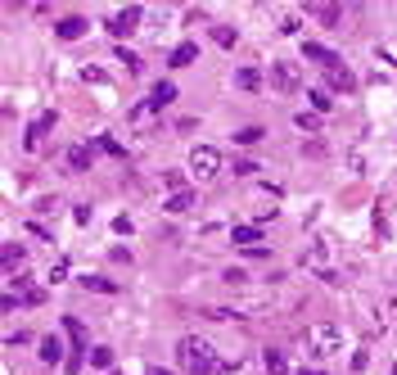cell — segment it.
Masks as SVG:
<instances>
[{
    "label": "cell",
    "mask_w": 397,
    "mask_h": 375,
    "mask_svg": "<svg viewBox=\"0 0 397 375\" xmlns=\"http://www.w3.org/2000/svg\"><path fill=\"white\" fill-rule=\"evenodd\" d=\"M177 366L181 371H194V375H226V371H235L240 366V357H213V348H208L203 339H194V335H185V339L177 344Z\"/></svg>",
    "instance_id": "cell-1"
},
{
    "label": "cell",
    "mask_w": 397,
    "mask_h": 375,
    "mask_svg": "<svg viewBox=\"0 0 397 375\" xmlns=\"http://www.w3.org/2000/svg\"><path fill=\"white\" fill-rule=\"evenodd\" d=\"M307 344H312L316 357H334V353H343L347 335H343V326H334V321H316V326L307 330Z\"/></svg>",
    "instance_id": "cell-2"
},
{
    "label": "cell",
    "mask_w": 397,
    "mask_h": 375,
    "mask_svg": "<svg viewBox=\"0 0 397 375\" xmlns=\"http://www.w3.org/2000/svg\"><path fill=\"white\" fill-rule=\"evenodd\" d=\"M185 172H190V177L194 181H217L221 177V154H217V149L213 145H194L190 149V163H185Z\"/></svg>",
    "instance_id": "cell-3"
},
{
    "label": "cell",
    "mask_w": 397,
    "mask_h": 375,
    "mask_svg": "<svg viewBox=\"0 0 397 375\" xmlns=\"http://www.w3.org/2000/svg\"><path fill=\"white\" fill-rule=\"evenodd\" d=\"M267 82H271V91H280V95H293L298 86H303V72H298L293 59H271V68H267Z\"/></svg>",
    "instance_id": "cell-4"
},
{
    "label": "cell",
    "mask_w": 397,
    "mask_h": 375,
    "mask_svg": "<svg viewBox=\"0 0 397 375\" xmlns=\"http://www.w3.org/2000/svg\"><path fill=\"white\" fill-rule=\"evenodd\" d=\"M140 14H145V9H118V14H113V23H108V32H113V36H131L135 32V23H140Z\"/></svg>",
    "instance_id": "cell-5"
},
{
    "label": "cell",
    "mask_w": 397,
    "mask_h": 375,
    "mask_svg": "<svg viewBox=\"0 0 397 375\" xmlns=\"http://www.w3.org/2000/svg\"><path fill=\"white\" fill-rule=\"evenodd\" d=\"M45 362V366H59V362H64V339H59V335H45L41 339V353H36Z\"/></svg>",
    "instance_id": "cell-6"
},
{
    "label": "cell",
    "mask_w": 397,
    "mask_h": 375,
    "mask_svg": "<svg viewBox=\"0 0 397 375\" xmlns=\"http://www.w3.org/2000/svg\"><path fill=\"white\" fill-rule=\"evenodd\" d=\"M303 55H307V59H316L320 68H339V59H334L325 45H316V41H303Z\"/></svg>",
    "instance_id": "cell-7"
},
{
    "label": "cell",
    "mask_w": 397,
    "mask_h": 375,
    "mask_svg": "<svg viewBox=\"0 0 397 375\" xmlns=\"http://www.w3.org/2000/svg\"><path fill=\"white\" fill-rule=\"evenodd\" d=\"M262 366H267V375H289V362H284L280 348H267V353H262Z\"/></svg>",
    "instance_id": "cell-8"
},
{
    "label": "cell",
    "mask_w": 397,
    "mask_h": 375,
    "mask_svg": "<svg viewBox=\"0 0 397 375\" xmlns=\"http://www.w3.org/2000/svg\"><path fill=\"white\" fill-rule=\"evenodd\" d=\"M172 99H177V86H172V82H158L154 95H149V109H167Z\"/></svg>",
    "instance_id": "cell-9"
},
{
    "label": "cell",
    "mask_w": 397,
    "mask_h": 375,
    "mask_svg": "<svg viewBox=\"0 0 397 375\" xmlns=\"http://www.w3.org/2000/svg\"><path fill=\"white\" fill-rule=\"evenodd\" d=\"M28 262V244H5V276H14V267Z\"/></svg>",
    "instance_id": "cell-10"
},
{
    "label": "cell",
    "mask_w": 397,
    "mask_h": 375,
    "mask_svg": "<svg viewBox=\"0 0 397 375\" xmlns=\"http://www.w3.org/2000/svg\"><path fill=\"white\" fill-rule=\"evenodd\" d=\"M194 59H198V45H194V41H185V45L172 50V68H190Z\"/></svg>",
    "instance_id": "cell-11"
},
{
    "label": "cell",
    "mask_w": 397,
    "mask_h": 375,
    "mask_svg": "<svg viewBox=\"0 0 397 375\" xmlns=\"http://www.w3.org/2000/svg\"><path fill=\"white\" fill-rule=\"evenodd\" d=\"M163 208L172 212V217H185V212H190V208H194V195H190V190H181V195H172V199H167V204H163Z\"/></svg>",
    "instance_id": "cell-12"
},
{
    "label": "cell",
    "mask_w": 397,
    "mask_h": 375,
    "mask_svg": "<svg viewBox=\"0 0 397 375\" xmlns=\"http://www.w3.org/2000/svg\"><path fill=\"white\" fill-rule=\"evenodd\" d=\"M230 240H235V244H244V249H257V240H262V227H235V231H230Z\"/></svg>",
    "instance_id": "cell-13"
},
{
    "label": "cell",
    "mask_w": 397,
    "mask_h": 375,
    "mask_svg": "<svg viewBox=\"0 0 397 375\" xmlns=\"http://www.w3.org/2000/svg\"><path fill=\"white\" fill-rule=\"evenodd\" d=\"M375 59H384L388 68H397V36H384V41H375Z\"/></svg>",
    "instance_id": "cell-14"
},
{
    "label": "cell",
    "mask_w": 397,
    "mask_h": 375,
    "mask_svg": "<svg viewBox=\"0 0 397 375\" xmlns=\"http://www.w3.org/2000/svg\"><path fill=\"white\" fill-rule=\"evenodd\" d=\"M235 86H240V91H257V86H262V72H257V68H240V72H235Z\"/></svg>",
    "instance_id": "cell-15"
},
{
    "label": "cell",
    "mask_w": 397,
    "mask_h": 375,
    "mask_svg": "<svg viewBox=\"0 0 397 375\" xmlns=\"http://www.w3.org/2000/svg\"><path fill=\"white\" fill-rule=\"evenodd\" d=\"M68 168H72V172H86V168H91V149H86V145H72V149H68Z\"/></svg>",
    "instance_id": "cell-16"
},
{
    "label": "cell",
    "mask_w": 397,
    "mask_h": 375,
    "mask_svg": "<svg viewBox=\"0 0 397 375\" xmlns=\"http://www.w3.org/2000/svg\"><path fill=\"white\" fill-rule=\"evenodd\" d=\"M330 86L334 91H357V77L347 68H330Z\"/></svg>",
    "instance_id": "cell-17"
},
{
    "label": "cell",
    "mask_w": 397,
    "mask_h": 375,
    "mask_svg": "<svg viewBox=\"0 0 397 375\" xmlns=\"http://www.w3.org/2000/svg\"><path fill=\"white\" fill-rule=\"evenodd\" d=\"M77 285H82V290H95V294H118V285L104 281V276H82Z\"/></svg>",
    "instance_id": "cell-18"
},
{
    "label": "cell",
    "mask_w": 397,
    "mask_h": 375,
    "mask_svg": "<svg viewBox=\"0 0 397 375\" xmlns=\"http://www.w3.org/2000/svg\"><path fill=\"white\" fill-rule=\"evenodd\" d=\"M59 36H64V41H77V36L86 32V18H64V23H59V28H55Z\"/></svg>",
    "instance_id": "cell-19"
},
{
    "label": "cell",
    "mask_w": 397,
    "mask_h": 375,
    "mask_svg": "<svg viewBox=\"0 0 397 375\" xmlns=\"http://www.w3.org/2000/svg\"><path fill=\"white\" fill-rule=\"evenodd\" d=\"M293 127L307 136H320V114H293Z\"/></svg>",
    "instance_id": "cell-20"
},
{
    "label": "cell",
    "mask_w": 397,
    "mask_h": 375,
    "mask_svg": "<svg viewBox=\"0 0 397 375\" xmlns=\"http://www.w3.org/2000/svg\"><path fill=\"white\" fill-rule=\"evenodd\" d=\"M262 127H240V131H235V145H257V141H262Z\"/></svg>",
    "instance_id": "cell-21"
},
{
    "label": "cell",
    "mask_w": 397,
    "mask_h": 375,
    "mask_svg": "<svg viewBox=\"0 0 397 375\" xmlns=\"http://www.w3.org/2000/svg\"><path fill=\"white\" fill-rule=\"evenodd\" d=\"M118 64L135 77V72H140V55H135V50H118Z\"/></svg>",
    "instance_id": "cell-22"
},
{
    "label": "cell",
    "mask_w": 397,
    "mask_h": 375,
    "mask_svg": "<svg viewBox=\"0 0 397 375\" xmlns=\"http://www.w3.org/2000/svg\"><path fill=\"white\" fill-rule=\"evenodd\" d=\"M91 366H113V348H91Z\"/></svg>",
    "instance_id": "cell-23"
},
{
    "label": "cell",
    "mask_w": 397,
    "mask_h": 375,
    "mask_svg": "<svg viewBox=\"0 0 397 375\" xmlns=\"http://www.w3.org/2000/svg\"><path fill=\"white\" fill-rule=\"evenodd\" d=\"M213 41H217V45H226V50H230V45H235V32L226 28V23H213Z\"/></svg>",
    "instance_id": "cell-24"
},
{
    "label": "cell",
    "mask_w": 397,
    "mask_h": 375,
    "mask_svg": "<svg viewBox=\"0 0 397 375\" xmlns=\"http://www.w3.org/2000/svg\"><path fill=\"white\" fill-rule=\"evenodd\" d=\"M307 99L316 104V114H330V104H334V99H330V91H307Z\"/></svg>",
    "instance_id": "cell-25"
},
{
    "label": "cell",
    "mask_w": 397,
    "mask_h": 375,
    "mask_svg": "<svg viewBox=\"0 0 397 375\" xmlns=\"http://www.w3.org/2000/svg\"><path fill=\"white\" fill-rule=\"evenodd\" d=\"M298 28H303V18H298V14H284V18H280V32H284V36H298Z\"/></svg>",
    "instance_id": "cell-26"
},
{
    "label": "cell",
    "mask_w": 397,
    "mask_h": 375,
    "mask_svg": "<svg viewBox=\"0 0 397 375\" xmlns=\"http://www.w3.org/2000/svg\"><path fill=\"white\" fill-rule=\"evenodd\" d=\"M64 276H68V262H55V267H50V285H64Z\"/></svg>",
    "instance_id": "cell-27"
},
{
    "label": "cell",
    "mask_w": 397,
    "mask_h": 375,
    "mask_svg": "<svg viewBox=\"0 0 397 375\" xmlns=\"http://www.w3.org/2000/svg\"><path fill=\"white\" fill-rule=\"evenodd\" d=\"M312 14H316L320 23H339V9H330V5H316V9H312Z\"/></svg>",
    "instance_id": "cell-28"
},
{
    "label": "cell",
    "mask_w": 397,
    "mask_h": 375,
    "mask_svg": "<svg viewBox=\"0 0 397 375\" xmlns=\"http://www.w3.org/2000/svg\"><path fill=\"white\" fill-rule=\"evenodd\" d=\"M226 285H235V290H240V285H248V271H240V267H230V271H226Z\"/></svg>",
    "instance_id": "cell-29"
},
{
    "label": "cell",
    "mask_w": 397,
    "mask_h": 375,
    "mask_svg": "<svg viewBox=\"0 0 397 375\" xmlns=\"http://www.w3.org/2000/svg\"><path fill=\"white\" fill-rule=\"evenodd\" d=\"M64 330L72 335V339H77V348L86 344V335H82V326H77V321H72V317H64Z\"/></svg>",
    "instance_id": "cell-30"
},
{
    "label": "cell",
    "mask_w": 397,
    "mask_h": 375,
    "mask_svg": "<svg viewBox=\"0 0 397 375\" xmlns=\"http://www.w3.org/2000/svg\"><path fill=\"white\" fill-rule=\"evenodd\" d=\"M352 366H357V371L370 366V353H366V348H357V353H352Z\"/></svg>",
    "instance_id": "cell-31"
},
{
    "label": "cell",
    "mask_w": 397,
    "mask_h": 375,
    "mask_svg": "<svg viewBox=\"0 0 397 375\" xmlns=\"http://www.w3.org/2000/svg\"><path fill=\"white\" fill-rule=\"evenodd\" d=\"M253 172H257V163H248V158H244V163H235V177H253Z\"/></svg>",
    "instance_id": "cell-32"
},
{
    "label": "cell",
    "mask_w": 397,
    "mask_h": 375,
    "mask_svg": "<svg viewBox=\"0 0 397 375\" xmlns=\"http://www.w3.org/2000/svg\"><path fill=\"white\" fill-rule=\"evenodd\" d=\"M298 375H325V371H307V366H303V371H298Z\"/></svg>",
    "instance_id": "cell-33"
},
{
    "label": "cell",
    "mask_w": 397,
    "mask_h": 375,
    "mask_svg": "<svg viewBox=\"0 0 397 375\" xmlns=\"http://www.w3.org/2000/svg\"><path fill=\"white\" fill-rule=\"evenodd\" d=\"M149 375H172V371H149Z\"/></svg>",
    "instance_id": "cell-34"
}]
</instances>
